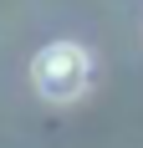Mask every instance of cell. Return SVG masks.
Returning <instances> with one entry per match:
<instances>
[{
  "label": "cell",
  "mask_w": 143,
  "mask_h": 148,
  "mask_svg": "<svg viewBox=\"0 0 143 148\" xmlns=\"http://www.w3.org/2000/svg\"><path fill=\"white\" fill-rule=\"evenodd\" d=\"M31 77H36V87L51 102H72L87 87V51L72 46V41H56V46H46L41 56L31 61Z\"/></svg>",
  "instance_id": "6da1fadb"
}]
</instances>
